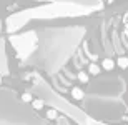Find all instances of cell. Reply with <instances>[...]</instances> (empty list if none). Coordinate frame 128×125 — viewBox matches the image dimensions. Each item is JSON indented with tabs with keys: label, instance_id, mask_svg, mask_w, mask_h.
Returning a JSON list of instances; mask_svg holds the SVG:
<instances>
[{
	"label": "cell",
	"instance_id": "cell-5",
	"mask_svg": "<svg viewBox=\"0 0 128 125\" xmlns=\"http://www.w3.org/2000/svg\"><path fill=\"white\" fill-rule=\"evenodd\" d=\"M52 4H63V5H70V7H76V9L85 10L86 14L95 12L102 7V0H48Z\"/></svg>",
	"mask_w": 128,
	"mask_h": 125
},
{
	"label": "cell",
	"instance_id": "cell-3",
	"mask_svg": "<svg viewBox=\"0 0 128 125\" xmlns=\"http://www.w3.org/2000/svg\"><path fill=\"white\" fill-rule=\"evenodd\" d=\"M83 110L88 117L98 122H110L122 118L126 110V105L122 98H103V97L85 95Z\"/></svg>",
	"mask_w": 128,
	"mask_h": 125
},
{
	"label": "cell",
	"instance_id": "cell-6",
	"mask_svg": "<svg viewBox=\"0 0 128 125\" xmlns=\"http://www.w3.org/2000/svg\"><path fill=\"white\" fill-rule=\"evenodd\" d=\"M8 73V58H7V52H5V45L0 40V82L2 78Z\"/></svg>",
	"mask_w": 128,
	"mask_h": 125
},
{
	"label": "cell",
	"instance_id": "cell-2",
	"mask_svg": "<svg viewBox=\"0 0 128 125\" xmlns=\"http://www.w3.org/2000/svg\"><path fill=\"white\" fill-rule=\"evenodd\" d=\"M0 125H47L14 90L0 87Z\"/></svg>",
	"mask_w": 128,
	"mask_h": 125
},
{
	"label": "cell",
	"instance_id": "cell-7",
	"mask_svg": "<svg viewBox=\"0 0 128 125\" xmlns=\"http://www.w3.org/2000/svg\"><path fill=\"white\" fill-rule=\"evenodd\" d=\"M58 125H72V123L66 120V118H60V120H58Z\"/></svg>",
	"mask_w": 128,
	"mask_h": 125
},
{
	"label": "cell",
	"instance_id": "cell-1",
	"mask_svg": "<svg viewBox=\"0 0 128 125\" xmlns=\"http://www.w3.org/2000/svg\"><path fill=\"white\" fill-rule=\"evenodd\" d=\"M37 35V48L27 58V63L42 68L48 75H55L80 47L85 37V29L80 25L45 29Z\"/></svg>",
	"mask_w": 128,
	"mask_h": 125
},
{
	"label": "cell",
	"instance_id": "cell-4",
	"mask_svg": "<svg viewBox=\"0 0 128 125\" xmlns=\"http://www.w3.org/2000/svg\"><path fill=\"white\" fill-rule=\"evenodd\" d=\"M126 90V83L122 77L105 75L92 80L86 88V95L103 97V98H122Z\"/></svg>",
	"mask_w": 128,
	"mask_h": 125
}]
</instances>
